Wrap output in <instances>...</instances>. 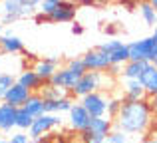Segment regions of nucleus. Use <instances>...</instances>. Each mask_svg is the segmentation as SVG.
Here are the masks:
<instances>
[{
    "mask_svg": "<svg viewBox=\"0 0 157 143\" xmlns=\"http://www.w3.org/2000/svg\"><path fill=\"white\" fill-rule=\"evenodd\" d=\"M0 143H8V137H0Z\"/></svg>",
    "mask_w": 157,
    "mask_h": 143,
    "instance_id": "nucleus-39",
    "label": "nucleus"
},
{
    "mask_svg": "<svg viewBox=\"0 0 157 143\" xmlns=\"http://www.w3.org/2000/svg\"><path fill=\"white\" fill-rule=\"evenodd\" d=\"M74 103V97L72 96H64V97H56V100H44V109L46 113H68L70 107Z\"/></svg>",
    "mask_w": 157,
    "mask_h": 143,
    "instance_id": "nucleus-19",
    "label": "nucleus"
},
{
    "mask_svg": "<svg viewBox=\"0 0 157 143\" xmlns=\"http://www.w3.org/2000/svg\"><path fill=\"white\" fill-rule=\"evenodd\" d=\"M34 16L32 12H28L18 0H0V24L2 26H10V24L18 22L22 18Z\"/></svg>",
    "mask_w": 157,
    "mask_h": 143,
    "instance_id": "nucleus-5",
    "label": "nucleus"
},
{
    "mask_svg": "<svg viewBox=\"0 0 157 143\" xmlns=\"http://www.w3.org/2000/svg\"><path fill=\"white\" fill-rule=\"evenodd\" d=\"M78 80H80V76H78L76 72H72L68 66H64V68H58L56 70V73H54L52 80H50V84L56 85V88L66 89L68 93H72V89L76 88Z\"/></svg>",
    "mask_w": 157,
    "mask_h": 143,
    "instance_id": "nucleus-11",
    "label": "nucleus"
},
{
    "mask_svg": "<svg viewBox=\"0 0 157 143\" xmlns=\"http://www.w3.org/2000/svg\"><path fill=\"white\" fill-rule=\"evenodd\" d=\"M58 66H60V58L50 56V58H40V60H36L34 66H32V70H34L40 77H42L44 84H48V81L52 80V76L56 73Z\"/></svg>",
    "mask_w": 157,
    "mask_h": 143,
    "instance_id": "nucleus-12",
    "label": "nucleus"
},
{
    "mask_svg": "<svg viewBox=\"0 0 157 143\" xmlns=\"http://www.w3.org/2000/svg\"><path fill=\"white\" fill-rule=\"evenodd\" d=\"M30 96H32L30 89L24 88L22 84H18V81H16V84L6 92V96H4L2 101H6V103L14 105V107H22V105L28 101V97H30Z\"/></svg>",
    "mask_w": 157,
    "mask_h": 143,
    "instance_id": "nucleus-14",
    "label": "nucleus"
},
{
    "mask_svg": "<svg viewBox=\"0 0 157 143\" xmlns=\"http://www.w3.org/2000/svg\"><path fill=\"white\" fill-rule=\"evenodd\" d=\"M139 143H157V137H143Z\"/></svg>",
    "mask_w": 157,
    "mask_h": 143,
    "instance_id": "nucleus-36",
    "label": "nucleus"
},
{
    "mask_svg": "<svg viewBox=\"0 0 157 143\" xmlns=\"http://www.w3.org/2000/svg\"><path fill=\"white\" fill-rule=\"evenodd\" d=\"M129 141V137H127V133H123L121 129H111L109 133H107L105 137V143H127Z\"/></svg>",
    "mask_w": 157,
    "mask_h": 143,
    "instance_id": "nucleus-27",
    "label": "nucleus"
},
{
    "mask_svg": "<svg viewBox=\"0 0 157 143\" xmlns=\"http://www.w3.org/2000/svg\"><path fill=\"white\" fill-rule=\"evenodd\" d=\"M16 109L18 107L0 101V131L2 133H12L16 129Z\"/></svg>",
    "mask_w": 157,
    "mask_h": 143,
    "instance_id": "nucleus-13",
    "label": "nucleus"
},
{
    "mask_svg": "<svg viewBox=\"0 0 157 143\" xmlns=\"http://www.w3.org/2000/svg\"><path fill=\"white\" fill-rule=\"evenodd\" d=\"M0 137H2V131H0Z\"/></svg>",
    "mask_w": 157,
    "mask_h": 143,
    "instance_id": "nucleus-41",
    "label": "nucleus"
},
{
    "mask_svg": "<svg viewBox=\"0 0 157 143\" xmlns=\"http://www.w3.org/2000/svg\"><path fill=\"white\" fill-rule=\"evenodd\" d=\"M153 123V107L149 97L143 100H123L121 109L113 119V127L127 135H143Z\"/></svg>",
    "mask_w": 157,
    "mask_h": 143,
    "instance_id": "nucleus-1",
    "label": "nucleus"
},
{
    "mask_svg": "<svg viewBox=\"0 0 157 143\" xmlns=\"http://www.w3.org/2000/svg\"><path fill=\"white\" fill-rule=\"evenodd\" d=\"M155 28H157V24H155Z\"/></svg>",
    "mask_w": 157,
    "mask_h": 143,
    "instance_id": "nucleus-42",
    "label": "nucleus"
},
{
    "mask_svg": "<svg viewBox=\"0 0 157 143\" xmlns=\"http://www.w3.org/2000/svg\"><path fill=\"white\" fill-rule=\"evenodd\" d=\"M72 34L74 36H82V34H84V26H82V24H78L76 20L72 22Z\"/></svg>",
    "mask_w": 157,
    "mask_h": 143,
    "instance_id": "nucleus-33",
    "label": "nucleus"
},
{
    "mask_svg": "<svg viewBox=\"0 0 157 143\" xmlns=\"http://www.w3.org/2000/svg\"><path fill=\"white\" fill-rule=\"evenodd\" d=\"M34 123V117L26 111L24 107H18L16 109V129L18 131H28Z\"/></svg>",
    "mask_w": 157,
    "mask_h": 143,
    "instance_id": "nucleus-23",
    "label": "nucleus"
},
{
    "mask_svg": "<svg viewBox=\"0 0 157 143\" xmlns=\"http://www.w3.org/2000/svg\"><path fill=\"white\" fill-rule=\"evenodd\" d=\"M121 103H123V97H109L107 100V117L115 119L119 109H121Z\"/></svg>",
    "mask_w": 157,
    "mask_h": 143,
    "instance_id": "nucleus-26",
    "label": "nucleus"
},
{
    "mask_svg": "<svg viewBox=\"0 0 157 143\" xmlns=\"http://www.w3.org/2000/svg\"><path fill=\"white\" fill-rule=\"evenodd\" d=\"M82 141L84 143H105V137L107 135H101V133H96V131H90V129H86L84 133H80Z\"/></svg>",
    "mask_w": 157,
    "mask_h": 143,
    "instance_id": "nucleus-28",
    "label": "nucleus"
},
{
    "mask_svg": "<svg viewBox=\"0 0 157 143\" xmlns=\"http://www.w3.org/2000/svg\"><path fill=\"white\" fill-rule=\"evenodd\" d=\"M111 77H113V76H109L107 72L88 70L86 73H82V76H80L76 88L72 89V93H70V96L76 97V100H80V97L88 96V93H92V92H100L105 84H109V81H111Z\"/></svg>",
    "mask_w": 157,
    "mask_h": 143,
    "instance_id": "nucleus-2",
    "label": "nucleus"
},
{
    "mask_svg": "<svg viewBox=\"0 0 157 143\" xmlns=\"http://www.w3.org/2000/svg\"><path fill=\"white\" fill-rule=\"evenodd\" d=\"M129 48V60H143V62H155L157 58V28L147 38L135 40L127 44Z\"/></svg>",
    "mask_w": 157,
    "mask_h": 143,
    "instance_id": "nucleus-3",
    "label": "nucleus"
},
{
    "mask_svg": "<svg viewBox=\"0 0 157 143\" xmlns=\"http://www.w3.org/2000/svg\"><path fill=\"white\" fill-rule=\"evenodd\" d=\"M147 2H149V4H151V6H153V8H155V10H157V0H147Z\"/></svg>",
    "mask_w": 157,
    "mask_h": 143,
    "instance_id": "nucleus-37",
    "label": "nucleus"
},
{
    "mask_svg": "<svg viewBox=\"0 0 157 143\" xmlns=\"http://www.w3.org/2000/svg\"><path fill=\"white\" fill-rule=\"evenodd\" d=\"M149 62H143V60H129L121 66V73L119 77H129V80H139L141 72L145 70V66Z\"/></svg>",
    "mask_w": 157,
    "mask_h": 143,
    "instance_id": "nucleus-20",
    "label": "nucleus"
},
{
    "mask_svg": "<svg viewBox=\"0 0 157 143\" xmlns=\"http://www.w3.org/2000/svg\"><path fill=\"white\" fill-rule=\"evenodd\" d=\"M58 125H62V119H60L58 113H42V115L34 117V123H32V127L28 129V135H30L32 141L42 139V137H46L52 129H56Z\"/></svg>",
    "mask_w": 157,
    "mask_h": 143,
    "instance_id": "nucleus-4",
    "label": "nucleus"
},
{
    "mask_svg": "<svg viewBox=\"0 0 157 143\" xmlns=\"http://www.w3.org/2000/svg\"><path fill=\"white\" fill-rule=\"evenodd\" d=\"M82 60H84V64H86V68H88V70L107 72V70L111 68L109 56H107L104 50H100V48H94V50L86 52V54L82 56Z\"/></svg>",
    "mask_w": 157,
    "mask_h": 143,
    "instance_id": "nucleus-9",
    "label": "nucleus"
},
{
    "mask_svg": "<svg viewBox=\"0 0 157 143\" xmlns=\"http://www.w3.org/2000/svg\"><path fill=\"white\" fill-rule=\"evenodd\" d=\"M78 6H96V0H78Z\"/></svg>",
    "mask_w": 157,
    "mask_h": 143,
    "instance_id": "nucleus-34",
    "label": "nucleus"
},
{
    "mask_svg": "<svg viewBox=\"0 0 157 143\" xmlns=\"http://www.w3.org/2000/svg\"><path fill=\"white\" fill-rule=\"evenodd\" d=\"M100 50H104L107 56H109L111 64H115V66H123L125 62H129V48H127V44H123L121 40H105L101 46H98Z\"/></svg>",
    "mask_w": 157,
    "mask_h": 143,
    "instance_id": "nucleus-7",
    "label": "nucleus"
},
{
    "mask_svg": "<svg viewBox=\"0 0 157 143\" xmlns=\"http://www.w3.org/2000/svg\"><path fill=\"white\" fill-rule=\"evenodd\" d=\"M2 36H4V26L0 24V42H2Z\"/></svg>",
    "mask_w": 157,
    "mask_h": 143,
    "instance_id": "nucleus-38",
    "label": "nucleus"
},
{
    "mask_svg": "<svg viewBox=\"0 0 157 143\" xmlns=\"http://www.w3.org/2000/svg\"><path fill=\"white\" fill-rule=\"evenodd\" d=\"M18 2L22 4V6L26 8L28 12L36 14V12H38V6H40V2H42V0H18Z\"/></svg>",
    "mask_w": 157,
    "mask_h": 143,
    "instance_id": "nucleus-32",
    "label": "nucleus"
},
{
    "mask_svg": "<svg viewBox=\"0 0 157 143\" xmlns=\"http://www.w3.org/2000/svg\"><path fill=\"white\" fill-rule=\"evenodd\" d=\"M8 143H32L28 131H12L8 135Z\"/></svg>",
    "mask_w": 157,
    "mask_h": 143,
    "instance_id": "nucleus-31",
    "label": "nucleus"
},
{
    "mask_svg": "<svg viewBox=\"0 0 157 143\" xmlns=\"http://www.w3.org/2000/svg\"><path fill=\"white\" fill-rule=\"evenodd\" d=\"M107 100H109V97H107L104 92H92V93H88V96L80 97L82 105L90 111L92 117L107 115Z\"/></svg>",
    "mask_w": 157,
    "mask_h": 143,
    "instance_id": "nucleus-8",
    "label": "nucleus"
},
{
    "mask_svg": "<svg viewBox=\"0 0 157 143\" xmlns=\"http://www.w3.org/2000/svg\"><path fill=\"white\" fill-rule=\"evenodd\" d=\"M90 121H92L90 111L82 105L80 100H74L72 107H70V111H68V123H70V127H72L76 133H84L86 129L90 127Z\"/></svg>",
    "mask_w": 157,
    "mask_h": 143,
    "instance_id": "nucleus-6",
    "label": "nucleus"
},
{
    "mask_svg": "<svg viewBox=\"0 0 157 143\" xmlns=\"http://www.w3.org/2000/svg\"><path fill=\"white\" fill-rule=\"evenodd\" d=\"M60 4H62V0H42V2H40V6H38V12L50 16L52 12L56 10L58 6H60Z\"/></svg>",
    "mask_w": 157,
    "mask_h": 143,
    "instance_id": "nucleus-30",
    "label": "nucleus"
},
{
    "mask_svg": "<svg viewBox=\"0 0 157 143\" xmlns=\"http://www.w3.org/2000/svg\"><path fill=\"white\" fill-rule=\"evenodd\" d=\"M149 101H151V107H153V113H157V93L153 97H149Z\"/></svg>",
    "mask_w": 157,
    "mask_h": 143,
    "instance_id": "nucleus-35",
    "label": "nucleus"
},
{
    "mask_svg": "<svg viewBox=\"0 0 157 143\" xmlns=\"http://www.w3.org/2000/svg\"><path fill=\"white\" fill-rule=\"evenodd\" d=\"M139 81H141L147 97H153L157 93V66L153 62H149L145 66V70H143L141 76H139Z\"/></svg>",
    "mask_w": 157,
    "mask_h": 143,
    "instance_id": "nucleus-16",
    "label": "nucleus"
},
{
    "mask_svg": "<svg viewBox=\"0 0 157 143\" xmlns=\"http://www.w3.org/2000/svg\"><path fill=\"white\" fill-rule=\"evenodd\" d=\"M66 66H68L72 72H76L78 76H82V73L88 72V68H86V64H84V60H82V58H70L68 62H66Z\"/></svg>",
    "mask_w": 157,
    "mask_h": 143,
    "instance_id": "nucleus-29",
    "label": "nucleus"
},
{
    "mask_svg": "<svg viewBox=\"0 0 157 143\" xmlns=\"http://www.w3.org/2000/svg\"><path fill=\"white\" fill-rule=\"evenodd\" d=\"M139 14H141L143 22H145L147 26H155L157 24V10L147 2V0H143V2L139 4Z\"/></svg>",
    "mask_w": 157,
    "mask_h": 143,
    "instance_id": "nucleus-22",
    "label": "nucleus"
},
{
    "mask_svg": "<svg viewBox=\"0 0 157 143\" xmlns=\"http://www.w3.org/2000/svg\"><path fill=\"white\" fill-rule=\"evenodd\" d=\"M153 64H155V66H157V58H155V62H153Z\"/></svg>",
    "mask_w": 157,
    "mask_h": 143,
    "instance_id": "nucleus-40",
    "label": "nucleus"
},
{
    "mask_svg": "<svg viewBox=\"0 0 157 143\" xmlns=\"http://www.w3.org/2000/svg\"><path fill=\"white\" fill-rule=\"evenodd\" d=\"M40 93H42V97L44 100H56V97H64V96H70L66 89H62V88H56V85H52L50 81L48 84H44V88L40 89Z\"/></svg>",
    "mask_w": 157,
    "mask_h": 143,
    "instance_id": "nucleus-24",
    "label": "nucleus"
},
{
    "mask_svg": "<svg viewBox=\"0 0 157 143\" xmlns=\"http://www.w3.org/2000/svg\"><path fill=\"white\" fill-rule=\"evenodd\" d=\"M16 81H18V84H22L24 88H28L32 93H34V92H40V89L44 88V80L34 70H32V68H30V70L20 72L18 77H16Z\"/></svg>",
    "mask_w": 157,
    "mask_h": 143,
    "instance_id": "nucleus-18",
    "label": "nucleus"
},
{
    "mask_svg": "<svg viewBox=\"0 0 157 143\" xmlns=\"http://www.w3.org/2000/svg\"><path fill=\"white\" fill-rule=\"evenodd\" d=\"M121 89H123V100H143V97H147L139 80L121 77Z\"/></svg>",
    "mask_w": 157,
    "mask_h": 143,
    "instance_id": "nucleus-17",
    "label": "nucleus"
},
{
    "mask_svg": "<svg viewBox=\"0 0 157 143\" xmlns=\"http://www.w3.org/2000/svg\"><path fill=\"white\" fill-rule=\"evenodd\" d=\"M14 84H16V77L12 76V73H8V72H0V101L4 100L6 92H8V89H10Z\"/></svg>",
    "mask_w": 157,
    "mask_h": 143,
    "instance_id": "nucleus-25",
    "label": "nucleus"
},
{
    "mask_svg": "<svg viewBox=\"0 0 157 143\" xmlns=\"http://www.w3.org/2000/svg\"><path fill=\"white\" fill-rule=\"evenodd\" d=\"M76 12H78V2L74 0H62V4L50 14V22L52 24H68L76 20Z\"/></svg>",
    "mask_w": 157,
    "mask_h": 143,
    "instance_id": "nucleus-10",
    "label": "nucleus"
},
{
    "mask_svg": "<svg viewBox=\"0 0 157 143\" xmlns=\"http://www.w3.org/2000/svg\"><path fill=\"white\" fill-rule=\"evenodd\" d=\"M0 52L6 54V56L22 54V52H24V42L20 40V36H16V34H12V32L4 30L2 42H0Z\"/></svg>",
    "mask_w": 157,
    "mask_h": 143,
    "instance_id": "nucleus-15",
    "label": "nucleus"
},
{
    "mask_svg": "<svg viewBox=\"0 0 157 143\" xmlns=\"http://www.w3.org/2000/svg\"><path fill=\"white\" fill-rule=\"evenodd\" d=\"M22 107L26 109L32 117H38V115H42V113H46V109H44V97H42V93H40V92H34V93H32Z\"/></svg>",
    "mask_w": 157,
    "mask_h": 143,
    "instance_id": "nucleus-21",
    "label": "nucleus"
}]
</instances>
